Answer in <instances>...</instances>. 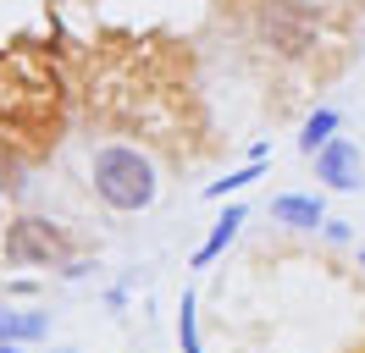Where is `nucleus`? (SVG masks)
Returning a JSON list of instances; mask_svg holds the SVG:
<instances>
[{
	"instance_id": "nucleus-4",
	"label": "nucleus",
	"mask_w": 365,
	"mask_h": 353,
	"mask_svg": "<svg viewBox=\"0 0 365 353\" xmlns=\"http://www.w3.org/2000/svg\"><path fill=\"white\" fill-rule=\"evenodd\" d=\"M266 33H272L282 50H304V39H310V11H304L299 0H272V6H266Z\"/></svg>"
},
{
	"instance_id": "nucleus-13",
	"label": "nucleus",
	"mask_w": 365,
	"mask_h": 353,
	"mask_svg": "<svg viewBox=\"0 0 365 353\" xmlns=\"http://www.w3.org/2000/svg\"><path fill=\"white\" fill-rule=\"evenodd\" d=\"M360 265H365V248H360Z\"/></svg>"
},
{
	"instance_id": "nucleus-2",
	"label": "nucleus",
	"mask_w": 365,
	"mask_h": 353,
	"mask_svg": "<svg viewBox=\"0 0 365 353\" xmlns=\"http://www.w3.org/2000/svg\"><path fill=\"white\" fill-rule=\"evenodd\" d=\"M67 254V238H61V226H50L39 216H17L6 226V260L11 265H50Z\"/></svg>"
},
{
	"instance_id": "nucleus-3",
	"label": "nucleus",
	"mask_w": 365,
	"mask_h": 353,
	"mask_svg": "<svg viewBox=\"0 0 365 353\" xmlns=\"http://www.w3.org/2000/svg\"><path fill=\"white\" fill-rule=\"evenodd\" d=\"M316 176H321V188H332V194H354L365 182L360 144H354V138H332V144L316 154Z\"/></svg>"
},
{
	"instance_id": "nucleus-1",
	"label": "nucleus",
	"mask_w": 365,
	"mask_h": 353,
	"mask_svg": "<svg viewBox=\"0 0 365 353\" xmlns=\"http://www.w3.org/2000/svg\"><path fill=\"white\" fill-rule=\"evenodd\" d=\"M89 182H94V194L111 210H122V216L155 204V166L138 149H128V144H100L89 160Z\"/></svg>"
},
{
	"instance_id": "nucleus-10",
	"label": "nucleus",
	"mask_w": 365,
	"mask_h": 353,
	"mask_svg": "<svg viewBox=\"0 0 365 353\" xmlns=\"http://www.w3.org/2000/svg\"><path fill=\"white\" fill-rule=\"evenodd\" d=\"M178 342H182V353H205L200 320H194V293H182V304H178Z\"/></svg>"
},
{
	"instance_id": "nucleus-11",
	"label": "nucleus",
	"mask_w": 365,
	"mask_h": 353,
	"mask_svg": "<svg viewBox=\"0 0 365 353\" xmlns=\"http://www.w3.org/2000/svg\"><path fill=\"white\" fill-rule=\"evenodd\" d=\"M0 353H17V342H0Z\"/></svg>"
},
{
	"instance_id": "nucleus-9",
	"label": "nucleus",
	"mask_w": 365,
	"mask_h": 353,
	"mask_svg": "<svg viewBox=\"0 0 365 353\" xmlns=\"http://www.w3.org/2000/svg\"><path fill=\"white\" fill-rule=\"evenodd\" d=\"M266 176V160H250L244 172H227V176H216L205 188V199H227V194H238V188H250V182H260Z\"/></svg>"
},
{
	"instance_id": "nucleus-5",
	"label": "nucleus",
	"mask_w": 365,
	"mask_h": 353,
	"mask_svg": "<svg viewBox=\"0 0 365 353\" xmlns=\"http://www.w3.org/2000/svg\"><path fill=\"white\" fill-rule=\"evenodd\" d=\"M272 221L294 226V232H316V226H327V204H321L316 194H277L272 199Z\"/></svg>"
},
{
	"instance_id": "nucleus-8",
	"label": "nucleus",
	"mask_w": 365,
	"mask_h": 353,
	"mask_svg": "<svg viewBox=\"0 0 365 353\" xmlns=\"http://www.w3.org/2000/svg\"><path fill=\"white\" fill-rule=\"evenodd\" d=\"M338 127H343V116H338L332 105H321L316 116L304 122V132H299V149H304V154H321L332 138H338Z\"/></svg>"
},
{
	"instance_id": "nucleus-12",
	"label": "nucleus",
	"mask_w": 365,
	"mask_h": 353,
	"mask_svg": "<svg viewBox=\"0 0 365 353\" xmlns=\"http://www.w3.org/2000/svg\"><path fill=\"white\" fill-rule=\"evenodd\" d=\"M56 353H78V348H56Z\"/></svg>"
},
{
	"instance_id": "nucleus-6",
	"label": "nucleus",
	"mask_w": 365,
	"mask_h": 353,
	"mask_svg": "<svg viewBox=\"0 0 365 353\" xmlns=\"http://www.w3.org/2000/svg\"><path fill=\"white\" fill-rule=\"evenodd\" d=\"M244 221H250V216H244V204H227V216H222L216 226H210V238L200 243V248H194V260H188V265H194V270L216 265V254H227V243L238 238V226H244Z\"/></svg>"
},
{
	"instance_id": "nucleus-7",
	"label": "nucleus",
	"mask_w": 365,
	"mask_h": 353,
	"mask_svg": "<svg viewBox=\"0 0 365 353\" xmlns=\"http://www.w3.org/2000/svg\"><path fill=\"white\" fill-rule=\"evenodd\" d=\"M50 331V320L39 315V309H11L0 304V342H39Z\"/></svg>"
}]
</instances>
